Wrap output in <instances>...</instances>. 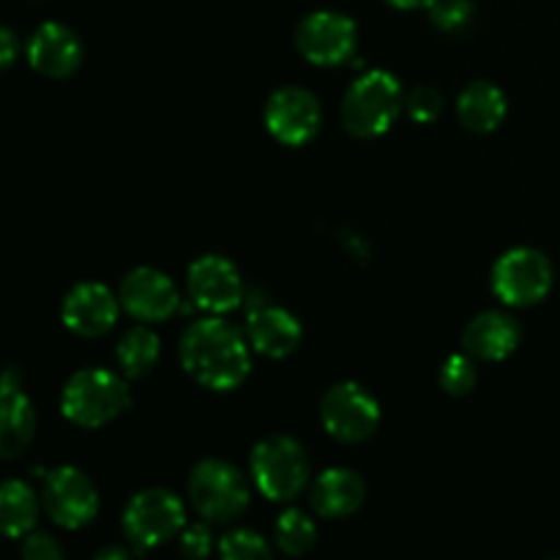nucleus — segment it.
Segmentation results:
<instances>
[{
    "label": "nucleus",
    "instance_id": "f257e3e1",
    "mask_svg": "<svg viewBox=\"0 0 560 560\" xmlns=\"http://www.w3.org/2000/svg\"><path fill=\"white\" fill-rule=\"evenodd\" d=\"M178 355L184 370L211 392H233L252 370L249 339L219 315L191 323L180 337Z\"/></svg>",
    "mask_w": 560,
    "mask_h": 560
},
{
    "label": "nucleus",
    "instance_id": "f03ea898",
    "mask_svg": "<svg viewBox=\"0 0 560 560\" xmlns=\"http://www.w3.org/2000/svg\"><path fill=\"white\" fill-rule=\"evenodd\" d=\"M129 405L131 394L124 377L113 370H102V366L74 372L60 394L63 416L82 430L107 427L124 410H129Z\"/></svg>",
    "mask_w": 560,
    "mask_h": 560
},
{
    "label": "nucleus",
    "instance_id": "7ed1b4c3",
    "mask_svg": "<svg viewBox=\"0 0 560 560\" xmlns=\"http://www.w3.org/2000/svg\"><path fill=\"white\" fill-rule=\"evenodd\" d=\"M405 107V91L392 71L372 69L348 88L342 98V124L359 140L386 135Z\"/></svg>",
    "mask_w": 560,
    "mask_h": 560
},
{
    "label": "nucleus",
    "instance_id": "20e7f679",
    "mask_svg": "<svg viewBox=\"0 0 560 560\" xmlns=\"http://www.w3.org/2000/svg\"><path fill=\"white\" fill-rule=\"evenodd\" d=\"M246 476L228 459H202L189 476V501L211 525H228L249 506Z\"/></svg>",
    "mask_w": 560,
    "mask_h": 560
},
{
    "label": "nucleus",
    "instance_id": "39448f33",
    "mask_svg": "<svg viewBox=\"0 0 560 560\" xmlns=\"http://www.w3.org/2000/svg\"><path fill=\"white\" fill-rule=\"evenodd\" d=\"M252 479L268 501H293L310 485V457L290 435H271L252 448Z\"/></svg>",
    "mask_w": 560,
    "mask_h": 560
},
{
    "label": "nucleus",
    "instance_id": "423d86ee",
    "mask_svg": "<svg viewBox=\"0 0 560 560\" xmlns=\"http://www.w3.org/2000/svg\"><path fill=\"white\" fill-rule=\"evenodd\" d=\"M186 528V506L164 487L137 492L124 512V530L137 552L156 550Z\"/></svg>",
    "mask_w": 560,
    "mask_h": 560
},
{
    "label": "nucleus",
    "instance_id": "0eeeda50",
    "mask_svg": "<svg viewBox=\"0 0 560 560\" xmlns=\"http://www.w3.org/2000/svg\"><path fill=\"white\" fill-rule=\"evenodd\" d=\"M552 262L534 246H514L492 266V293L506 306H534L552 290Z\"/></svg>",
    "mask_w": 560,
    "mask_h": 560
},
{
    "label": "nucleus",
    "instance_id": "6e6552de",
    "mask_svg": "<svg viewBox=\"0 0 560 560\" xmlns=\"http://www.w3.org/2000/svg\"><path fill=\"white\" fill-rule=\"evenodd\" d=\"M42 506L55 525L66 530H80L96 520L98 490L85 470L74 465H60L44 474Z\"/></svg>",
    "mask_w": 560,
    "mask_h": 560
},
{
    "label": "nucleus",
    "instance_id": "1a4fd4ad",
    "mask_svg": "<svg viewBox=\"0 0 560 560\" xmlns=\"http://www.w3.org/2000/svg\"><path fill=\"white\" fill-rule=\"evenodd\" d=\"M320 421L339 443H364L381 424V405L359 383H337L320 405Z\"/></svg>",
    "mask_w": 560,
    "mask_h": 560
},
{
    "label": "nucleus",
    "instance_id": "9d476101",
    "mask_svg": "<svg viewBox=\"0 0 560 560\" xmlns=\"http://www.w3.org/2000/svg\"><path fill=\"white\" fill-rule=\"evenodd\" d=\"M295 47L315 66H342L359 49V25L339 11H312L295 27Z\"/></svg>",
    "mask_w": 560,
    "mask_h": 560
},
{
    "label": "nucleus",
    "instance_id": "9b49d317",
    "mask_svg": "<svg viewBox=\"0 0 560 560\" xmlns=\"http://www.w3.org/2000/svg\"><path fill=\"white\" fill-rule=\"evenodd\" d=\"M262 118H266V129L273 140L299 148L317 137L323 126V109L312 91L299 85H284L271 93Z\"/></svg>",
    "mask_w": 560,
    "mask_h": 560
},
{
    "label": "nucleus",
    "instance_id": "f8f14e48",
    "mask_svg": "<svg viewBox=\"0 0 560 560\" xmlns=\"http://www.w3.org/2000/svg\"><path fill=\"white\" fill-rule=\"evenodd\" d=\"M191 301L211 315H228L244 304V279L241 271L222 255H206L189 266L186 277Z\"/></svg>",
    "mask_w": 560,
    "mask_h": 560
},
{
    "label": "nucleus",
    "instance_id": "ddd939ff",
    "mask_svg": "<svg viewBox=\"0 0 560 560\" xmlns=\"http://www.w3.org/2000/svg\"><path fill=\"white\" fill-rule=\"evenodd\" d=\"M120 306L140 323H164L178 312L180 295L173 279L159 268H135L118 290Z\"/></svg>",
    "mask_w": 560,
    "mask_h": 560
},
{
    "label": "nucleus",
    "instance_id": "4468645a",
    "mask_svg": "<svg viewBox=\"0 0 560 560\" xmlns=\"http://www.w3.org/2000/svg\"><path fill=\"white\" fill-rule=\"evenodd\" d=\"M120 299L102 282H80L66 293L60 317L71 334L85 339L104 337L118 323Z\"/></svg>",
    "mask_w": 560,
    "mask_h": 560
},
{
    "label": "nucleus",
    "instance_id": "2eb2a0df",
    "mask_svg": "<svg viewBox=\"0 0 560 560\" xmlns=\"http://www.w3.org/2000/svg\"><path fill=\"white\" fill-rule=\"evenodd\" d=\"M36 435V408L22 392L16 366H5L0 375V459H16L27 452Z\"/></svg>",
    "mask_w": 560,
    "mask_h": 560
},
{
    "label": "nucleus",
    "instance_id": "dca6fc26",
    "mask_svg": "<svg viewBox=\"0 0 560 560\" xmlns=\"http://www.w3.org/2000/svg\"><path fill=\"white\" fill-rule=\"evenodd\" d=\"M27 63L33 71L49 80H66L74 74L82 63V42L71 27L60 22H44L27 38Z\"/></svg>",
    "mask_w": 560,
    "mask_h": 560
},
{
    "label": "nucleus",
    "instance_id": "f3484780",
    "mask_svg": "<svg viewBox=\"0 0 560 560\" xmlns=\"http://www.w3.org/2000/svg\"><path fill=\"white\" fill-rule=\"evenodd\" d=\"M304 328L293 312L282 306H257L246 320V339L252 350L266 359H288L301 345Z\"/></svg>",
    "mask_w": 560,
    "mask_h": 560
},
{
    "label": "nucleus",
    "instance_id": "a211bd4d",
    "mask_svg": "<svg viewBox=\"0 0 560 560\" xmlns=\"http://www.w3.org/2000/svg\"><path fill=\"white\" fill-rule=\"evenodd\" d=\"M523 331L509 312L487 310L465 326V353L476 361H503L517 350Z\"/></svg>",
    "mask_w": 560,
    "mask_h": 560
},
{
    "label": "nucleus",
    "instance_id": "6ab92c4d",
    "mask_svg": "<svg viewBox=\"0 0 560 560\" xmlns=\"http://www.w3.org/2000/svg\"><path fill=\"white\" fill-rule=\"evenodd\" d=\"M366 485L355 470L328 468L315 479L310 492L312 509L326 520H345L364 506Z\"/></svg>",
    "mask_w": 560,
    "mask_h": 560
},
{
    "label": "nucleus",
    "instance_id": "aec40b11",
    "mask_svg": "<svg viewBox=\"0 0 560 560\" xmlns=\"http://www.w3.org/2000/svg\"><path fill=\"white\" fill-rule=\"evenodd\" d=\"M506 93L495 82L476 80L459 93L457 98V118L459 124L476 135H490L506 118Z\"/></svg>",
    "mask_w": 560,
    "mask_h": 560
},
{
    "label": "nucleus",
    "instance_id": "412c9836",
    "mask_svg": "<svg viewBox=\"0 0 560 560\" xmlns=\"http://www.w3.org/2000/svg\"><path fill=\"white\" fill-rule=\"evenodd\" d=\"M42 503L31 485L20 479L0 481V536L9 539H25L36 530Z\"/></svg>",
    "mask_w": 560,
    "mask_h": 560
},
{
    "label": "nucleus",
    "instance_id": "4be33fe9",
    "mask_svg": "<svg viewBox=\"0 0 560 560\" xmlns=\"http://www.w3.org/2000/svg\"><path fill=\"white\" fill-rule=\"evenodd\" d=\"M115 355H118V364L126 377H145L159 364L162 342H159L156 331H151L148 326H135L120 337Z\"/></svg>",
    "mask_w": 560,
    "mask_h": 560
},
{
    "label": "nucleus",
    "instance_id": "5701e85b",
    "mask_svg": "<svg viewBox=\"0 0 560 560\" xmlns=\"http://www.w3.org/2000/svg\"><path fill=\"white\" fill-rule=\"evenodd\" d=\"M317 541V525L301 509H288L279 514L277 520V545L284 556L301 558L315 547Z\"/></svg>",
    "mask_w": 560,
    "mask_h": 560
},
{
    "label": "nucleus",
    "instance_id": "b1692460",
    "mask_svg": "<svg viewBox=\"0 0 560 560\" xmlns=\"http://www.w3.org/2000/svg\"><path fill=\"white\" fill-rule=\"evenodd\" d=\"M219 560H273V552L260 534L235 528L219 539Z\"/></svg>",
    "mask_w": 560,
    "mask_h": 560
},
{
    "label": "nucleus",
    "instance_id": "393cba45",
    "mask_svg": "<svg viewBox=\"0 0 560 560\" xmlns=\"http://www.w3.org/2000/svg\"><path fill=\"white\" fill-rule=\"evenodd\" d=\"M479 383V370H476V359L468 353H454L443 361L441 366V386L443 392L452 397H465Z\"/></svg>",
    "mask_w": 560,
    "mask_h": 560
},
{
    "label": "nucleus",
    "instance_id": "a878e982",
    "mask_svg": "<svg viewBox=\"0 0 560 560\" xmlns=\"http://www.w3.org/2000/svg\"><path fill=\"white\" fill-rule=\"evenodd\" d=\"M427 11H430L432 25L446 33L465 31L474 20V3L470 0H432Z\"/></svg>",
    "mask_w": 560,
    "mask_h": 560
},
{
    "label": "nucleus",
    "instance_id": "bb28decb",
    "mask_svg": "<svg viewBox=\"0 0 560 560\" xmlns=\"http://www.w3.org/2000/svg\"><path fill=\"white\" fill-rule=\"evenodd\" d=\"M405 107H408V115L416 124H432L443 113V96L435 88L419 85L405 98Z\"/></svg>",
    "mask_w": 560,
    "mask_h": 560
},
{
    "label": "nucleus",
    "instance_id": "cd10ccee",
    "mask_svg": "<svg viewBox=\"0 0 560 560\" xmlns=\"http://www.w3.org/2000/svg\"><path fill=\"white\" fill-rule=\"evenodd\" d=\"M180 552L186 560H206L213 552V534L211 523H195L186 525L180 530Z\"/></svg>",
    "mask_w": 560,
    "mask_h": 560
},
{
    "label": "nucleus",
    "instance_id": "c85d7f7f",
    "mask_svg": "<svg viewBox=\"0 0 560 560\" xmlns=\"http://www.w3.org/2000/svg\"><path fill=\"white\" fill-rule=\"evenodd\" d=\"M22 560H66V556L55 536L44 534V530H31L22 539Z\"/></svg>",
    "mask_w": 560,
    "mask_h": 560
},
{
    "label": "nucleus",
    "instance_id": "c756f323",
    "mask_svg": "<svg viewBox=\"0 0 560 560\" xmlns=\"http://www.w3.org/2000/svg\"><path fill=\"white\" fill-rule=\"evenodd\" d=\"M16 58H20V36L11 27L0 25V71L14 66Z\"/></svg>",
    "mask_w": 560,
    "mask_h": 560
},
{
    "label": "nucleus",
    "instance_id": "7c9ffc66",
    "mask_svg": "<svg viewBox=\"0 0 560 560\" xmlns=\"http://www.w3.org/2000/svg\"><path fill=\"white\" fill-rule=\"evenodd\" d=\"M93 560H135V558H131V552L126 550V547L109 545L104 547V550H98L96 556H93Z\"/></svg>",
    "mask_w": 560,
    "mask_h": 560
},
{
    "label": "nucleus",
    "instance_id": "2f4dec72",
    "mask_svg": "<svg viewBox=\"0 0 560 560\" xmlns=\"http://www.w3.org/2000/svg\"><path fill=\"white\" fill-rule=\"evenodd\" d=\"M386 3L394 5V9L410 11V9H427V5H430L432 0H386Z\"/></svg>",
    "mask_w": 560,
    "mask_h": 560
}]
</instances>
